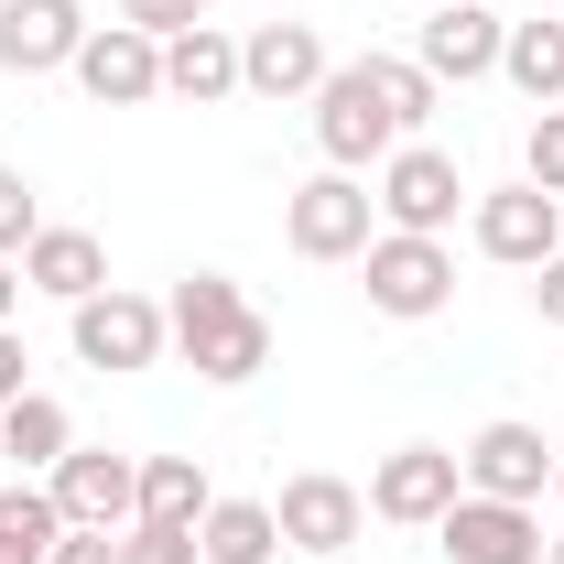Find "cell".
Returning <instances> with one entry per match:
<instances>
[{"instance_id": "cell-1", "label": "cell", "mask_w": 564, "mask_h": 564, "mask_svg": "<svg viewBox=\"0 0 564 564\" xmlns=\"http://www.w3.org/2000/svg\"><path fill=\"white\" fill-rule=\"evenodd\" d=\"M445 109V87L413 66V55H358L315 87V152L337 163V174H369V163H391L402 141H423V120Z\"/></svg>"}, {"instance_id": "cell-2", "label": "cell", "mask_w": 564, "mask_h": 564, "mask_svg": "<svg viewBox=\"0 0 564 564\" xmlns=\"http://www.w3.org/2000/svg\"><path fill=\"white\" fill-rule=\"evenodd\" d=\"M163 315H174L185 369H196V380H217V391H239V380H261V369H272V315H261L228 272H185Z\"/></svg>"}, {"instance_id": "cell-3", "label": "cell", "mask_w": 564, "mask_h": 564, "mask_svg": "<svg viewBox=\"0 0 564 564\" xmlns=\"http://www.w3.org/2000/svg\"><path fill=\"white\" fill-rule=\"evenodd\" d=\"M358 272H369V315H391V326H423V315L456 304V250L445 239H413V228H380L358 250Z\"/></svg>"}, {"instance_id": "cell-4", "label": "cell", "mask_w": 564, "mask_h": 564, "mask_svg": "<svg viewBox=\"0 0 564 564\" xmlns=\"http://www.w3.org/2000/svg\"><path fill=\"white\" fill-rule=\"evenodd\" d=\"M66 337H76V358H87V369L131 380V369H152V358L174 348V315H163L152 293H131V282H109V293L66 304Z\"/></svg>"}, {"instance_id": "cell-5", "label": "cell", "mask_w": 564, "mask_h": 564, "mask_svg": "<svg viewBox=\"0 0 564 564\" xmlns=\"http://www.w3.org/2000/svg\"><path fill=\"white\" fill-rule=\"evenodd\" d=\"M282 239H293V261H358L369 239H380V207H369V185L358 174H315V185H293L282 196Z\"/></svg>"}, {"instance_id": "cell-6", "label": "cell", "mask_w": 564, "mask_h": 564, "mask_svg": "<svg viewBox=\"0 0 564 564\" xmlns=\"http://www.w3.org/2000/svg\"><path fill=\"white\" fill-rule=\"evenodd\" d=\"M369 207H380V228H413V239H445V228H456V207H467V174H456V152H434V141H402V152L380 163Z\"/></svg>"}, {"instance_id": "cell-7", "label": "cell", "mask_w": 564, "mask_h": 564, "mask_svg": "<svg viewBox=\"0 0 564 564\" xmlns=\"http://www.w3.org/2000/svg\"><path fill=\"white\" fill-rule=\"evenodd\" d=\"M456 499H467V467H456V445H391V456L369 467V521L434 532Z\"/></svg>"}, {"instance_id": "cell-8", "label": "cell", "mask_w": 564, "mask_h": 564, "mask_svg": "<svg viewBox=\"0 0 564 564\" xmlns=\"http://www.w3.org/2000/svg\"><path fill=\"white\" fill-rule=\"evenodd\" d=\"M44 489H55V510H66V532H131V521H141V456L66 445Z\"/></svg>"}, {"instance_id": "cell-9", "label": "cell", "mask_w": 564, "mask_h": 564, "mask_svg": "<svg viewBox=\"0 0 564 564\" xmlns=\"http://www.w3.org/2000/svg\"><path fill=\"white\" fill-rule=\"evenodd\" d=\"M543 543H554L543 510H521V499H478V489L434 521V554H445V564H543Z\"/></svg>"}, {"instance_id": "cell-10", "label": "cell", "mask_w": 564, "mask_h": 564, "mask_svg": "<svg viewBox=\"0 0 564 564\" xmlns=\"http://www.w3.org/2000/svg\"><path fill=\"white\" fill-rule=\"evenodd\" d=\"M467 228H478V250H489V261L543 272V261L564 250V196H543V185H489V196L467 207Z\"/></svg>"}, {"instance_id": "cell-11", "label": "cell", "mask_w": 564, "mask_h": 564, "mask_svg": "<svg viewBox=\"0 0 564 564\" xmlns=\"http://www.w3.org/2000/svg\"><path fill=\"white\" fill-rule=\"evenodd\" d=\"M456 467H467V489H478V499H521V510H543V489H554V445H543V423H478V434L456 445Z\"/></svg>"}, {"instance_id": "cell-12", "label": "cell", "mask_w": 564, "mask_h": 564, "mask_svg": "<svg viewBox=\"0 0 564 564\" xmlns=\"http://www.w3.org/2000/svg\"><path fill=\"white\" fill-rule=\"evenodd\" d=\"M272 521H282V543L293 554H348L358 532H369V489H348V478H326V467H304V478H282L272 499Z\"/></svg>"}, {"instance_id": "cell-13", "label": "cell", "mask_w": 564, "mask_h": 564, "mask_svg": "<svg viewBox=\"0 0 564 564\" xmlns=\"http://www.w3.org/2000/svg\"><path fill=\"white\" fill-rule=\"evenodd\" d=\"M326 76H337V55H326L315 22H250V33H239V87L272 98V109L282 98H315Z\"/></svg>"}, {"instance_id": "cell-14", "label": "cell", "mask_w": 564, "mask_h": 564, "mask_svg": "<svg viewBox=\"0 0 564 564\" xmlns=\"http://www.w3.org/2000/svg\"><path fill=\"white\" fill-rule=\"evenodd\" d=\"M66 76L98 109H141V98H163V44H152L141 22H87V44H76Z\"/></svg>"}, {"instance_id": "cell-15", "label": "cell", "mask_w": 564, "mask_h": 564, "mask_svg": "<svg viewBox=\"0 0 564 564\" xmlns=\"http://www.w3.org/2000/svg\"><path fill=\"white\" fill-rule=\"evenodd\" d=\"M499 33H510V22H499L489 0H445L413 33V66L434 76V87H478V76H499Z\"/></svg>"}, {"instance_id": "cell-16", "label": "cell", "mask_w": 564, "mask_h": 564, "mask_svg": "<svg viewBox=\"0 0 564 564\" xmlns=\"http://www.w3.org/2000/svg\"><path fill=\"white\" fill-rule=\"evenodd\" d=\"M87 44V0H0V76H55Z\"/></svg>"}, {"instance_id": "cell-17", "label": "cell", "mask_w": 564, "mask_h": 564, "mask_svg": "<svg viewBox=\"0 0 564 564\" xmlns=\"http://www.w3.org/2000/svg\"><path fill=\"white\" fill-rule=\"evenodd\" d=\"M22 282L33 293H55V304H87V293H109V250H98V228H33V250H22Z\"/></svg>"}, {"instance_id": "cell-18", "label": "cell", "mask_w": 564, "mask_h": 564, "mask_svg": "<svg viewBox=\"0 0 564 564\" xmlns=\"http://www.w3.org/2000/svg\"><path fill=\"white\" fill-rule=\"evenodd\" d=\"M163 98H185V109L239 98V33H217V22L174 33V44H163Z\"/></svg>"}, {"instance_id": "cell-19", "label": "cell", "mask_w": 564, "mask_h": 564, "mask_svg": "<svg viewBox=\"0 0 564 564\" xmlns=\"http://www.w3.org/2000/svg\"><path fill=\"white\" fill-rule=\"evenodd\" d=\"M76 445V413L55 402V391H22L11 413H0V456L22 467V478H55V456Z\"/></svg>"}, {"instance_id": "cell-20", "label": "cell", "mask_w": 564, "mask_h": 564, "mask_svg": "<svg viewBox=\"0 0 564 564\" xmlns=\"http://www.w3.org/2000/svg\"><path fill=\"white\" fill-rule=\"evenodd\" d=\"M196 554H207V564H272L282 554L272 499H217L207 521H196Z\"/></svg>"}, {"instance_id": "cell-21", "label": "cell", "mask_w": 564, "mask_h": 564, "mask_svg": "<svg viewBox=\"0 0 564 564\" xmlns=\"http://www.w3.org/2000/svg\"><path fill=\"white\" fill-rule=\"evenodd\" d=\"M499 76H510L532 109H554L564 98V11L554 22H510V33H499Z\"/></svg>"}, {"instance_id": "cell-22", "label": "cell", "mask_w": 564, "mask_h": 564, "mask_svg": "<svg viewBox=\"0 0 564 564\" xmlns=\"http://www.w3.org/2000/svg\"><path fill=\"white\" fill-rule=\"evenodd\" d=\"M66 543V510L55 489H33V478H0V564H44Z\"/></svg>"}, {"instance_id": "cell-23", "label": "cell", "mask_w": 564, "mask_h": 564, "mask_svg": "<svg viewBox=\"0 0 564 564\" xmlns=\"http://www.w3.org/2000/svg\"><path fill=\"white\" fill-rule=\"evenodd\" d=\"M207 510H217V489H207V467H196V456H141V521L196 532Z\"/></svg>"}, {"instance_id": "cell-24", "label": "cell", "mask_w": 564, "mask_h": 564, "mask_svg": "<svg viewBox=\"0 0 564 564\" xmlns=\"http://www.w3.org/2000/svg\"><path fill=\"white\" fill-rule=\"evenodd\" d=\"M521 185L564 196V98H554V109H532V131H521Z\"/></svg>"}, {"instance_id": "cell-25", "label": "cell", "mask_w": 564, "mask_h": 564, "mask_svg": "<svg viewBox=\"0 0 564 564\" xmlns=\"http://www.w3.org/2000/svg\"><path fill=\"white\" fill-rule=\"evenodd\" d=\"M33 228H44V196L0 163V261H22V250H33Z\"/></svg>"}, {"instance_id": "cell-26", "label": "cell", "mask_w": 564, "mask_h": 564, "mask_svg": "<svg viewBox=\"0 0 564 564\" xmlns=\"http://www.w3.org/2000/svg\"><path fill=\"white\" fill-rule=\"evenodd\" d=\"M120 564H207V554H196V532H174V521H131V532H120Z\"/></svg>"}, {"instance_id": "cell-27", "label": "cell", "mask_w": 564, "mask_h": 564, "mask_svg": "<svg viewBox=\"0 0 564 564\" xmlns=\"http://www.w3.org/2000/svg\"><path fill=\"white\" fill-rule=\"evenodd\" d=\"M120 22H141L152 44H174V33H196V22H207V0H120Z\"/></svg>"}, {"instance_id": "cell-28", "label": "cell", "mask_w": 564, "mask_h": 564, "mask_svg": "<svg viewBox=\"0 0 564 564\" xmlns=\"http://www.w3.org/2000/svg\"><path fill=\"white\" fill-rule=\"evenodd\" d=\"M33 391V348H22V326H0V413Z\"/></svg>"}, {"instance_id": "cell-29", "label": "cell", "mask_w": 564, "mask_h": 564, "mask_svg": "<svg viewBox=\"0 0 564 564\" xmlns=\"http://www.w3.org/2000/svg\"><path fill=\"white\" fill-rule=\"evenodd\" d=\"M44 564H120V532H66Z\"/></svg>"}, {"instance_id": "cell-30", "label": "cell", "mask_w": 564, "mask_h": 564, "mask_svg": "<svg viewBox=\"0 0 564 564\" xmlns=\"http://www.w3.org/2000/svg\"><path fill=\"white\" fill-rule=\"evenodd\" d=\"M532 315H543V326H564V250L532 272Z\"/></svg>"}, {"instance_id": "cell-31", "label": "cell", "mask_w": 564, "mask_h": 564, "mask_svg": "<svg viewBox=\"0 0 564 564\" xmlns=\"http://www.w3.org/2000/svg\"><path fill=\"white\" fill-rule=\"evenodd\" d=\"M22 293H33V282H22V261H0V326L22 315Z\"/></svg>"}, {"instance_id": "cell-32", "label": "cell", "mask_w": 564, "mask_h": 564, "mask_svg": "<svg viewBox=\"0 0 564 564\" xmlns=\"http://www.w3.org/2000/svg\"><path fill=\"white\" fill-rule=\"evenodd\" d=\"M543 564H564V532H554V543H543Z\"/></svg>"}, {"instance_id": "cell-33", "label": "cell", "mask_w": 564, "mask_h": 564, "mask_svg": "<svg viewBox=\"0 0 564 564\" xmlns=\"http://www.w3.org/2000/svg\"><path fill=\"white\" fill-rule=\"evenodd\" d=\"M554 499H564V445H554Z\"/></svg>"}, {"instance_id": "cell-34", "label": "cell", "mask_w": 564, "mask_h": 564, "mask_svg": "<svg viewBox=\"0 0 564 564\" xmlns=\"http://www.w3.org/2000/svg\"><path fill=\"white\" fill-rule=\"evenodd\" d=\"M326 564H358V554H326Z\"/></svg>"}, {"instance_id": "cell-35", "label": "cell", "mask_w": 564, "mask_h": 564, "mask_svg": "<svg viewBox=\"0 0 564 564\" xmlns=\"http://www.w3.org/2000/svg\"><path fill=\"white\" fill-rule=\"evenodd\" d=\"M423 11H445V0H423Z\"/></svg>"}]
</instances>
